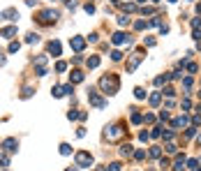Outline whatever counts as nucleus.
<instances>
[{
    "label": "nucleus",
    "mask_w": 201,
    "mask_h": 171,
    "mask_svg": "<svg viewBox=\"0 0 201 171\" xmlns=\"http://www.w3.org/2000/svg\"><path fill=\"white\" fill-rule=\"evenodd\" d=\"M2 148H5L7 153H14V150H16V139H5V141H2Z\"/></svg>",
    "instance_id": "obj_7"
},
{
    "label": "nucleus",
    "mask_w": 201,
    "mask_h": 171,
    "mask_svg": "<svg viewBox=\"0 0 201 171\" xmlns=\"http://www.w3.org/2000/svg\"><path fill=\"white\" fill-rule=\"evenodd\" d=\"M192 171H201V169H192Z\"/></svg>",
    "instance_id": "obj_46"
},
{
    "label": "nucleus",
    "mask_w": 201,
    "mask_h": 171,
    "mask_svg": "<svg viewBox=\"0 0 201 171\" xmlns=\"http://www.w3.org/2000/svg\"><path fill=\"white\" fill-rule=\"evenodd\" d=\"M171 139H173V132H169V130H167V132H164V141H171Z\"/></svg>",
    "instance_id": "obj_39"
},
{
    "label": "nucleus",
    "mask_w": 201,
    "mask_h": 171,
    "mask_svg": "<svg viewBox=\"0 0 201 171\" xmlns=\"http://www.w3.org/2000/svg\"><path fill=\"white\" fill-rule=\"evenodd\" d=\"M35 65L37 67H46V56H37L35 58Z\"/></svg>",
    "instance_id": "obj_19"
},
{
    "label": "nucleus",
    "mask_w": 201,
    "mask_h": 171,
    "mask_svg": "<svg viewBox=\"0 0 201 171\" xmlns=\"http://www.w3.org/2000/svg\"><path fill=\"white\" fill-rule=\"evenodd\" d=\"M180 106H183V109H185V111H187V109H190V106H192V104H190V100H183V104H180Z\"/></svg>",
    "instance_id": "obj_41"
},
{
    "label": "nucleus",
    "mask_w": 201,
    "mask_h": 171,
    "mask_svg": "<svg viewBox=\"0 0 201 171\" xmlns=\"http://www.w3.org/2000/svg\"><path fill=\"white\" fill-rule=\"evenodd\" d=\"M26 42H28V44H37V42H39V35H37V33H30L28 37H26Z\"/></svg>",
    "instance_id": "obj_18"
},
{
    "label": "nucleus",
    "mask_w": 201,
    "mask_h": 171,
    "mask_svg": "<svg viewBox=\"0 0 201 171\" xmlns=\"http://www.w3.org/2000/svg\"><path fill=\"white\" fill-rule=\"evenodd\" d=\"M111 58H113V60H116V63H118V60H120V58H123V53H120V51H113V53H111Z\"/></svg>",
    "instance_id": "obj_34"
},
{
    "label": "nucleus",
    "mask_w": 201,
    "mask_h": 171,
    "mask_svg": "<svg viewBox=\"0 0 201 171\" xmlns=\"http://www.w3.org/2000/svg\"><path fill=\"white\" fill-rule=\"evenodd\" d=\"M60 88H63V95H72V93H74L72 86H60Z\"/></svg>",
    "instance_id": "obj_26"
},
{
    "label": "nucleus",
    "mask_w": 201,
    "mask_h": 171,
    "mask_svg": "<svg viewBox=\"0 0 201 171\" xmlns=\"http://www.w3.org/2000/svg\"><path fill=\"white\" fill-rule=\"evenodd\" d=\"M162 95H167V97H173V95H176V90L169 86V88H164V93H162Z\"/></svg>",
    "instance_id": "obj_27"
},
{
    "label": "nucleus",
    "mask_w": 201,
    "mask_h": 171,
    "mask_svg": "<svg viewBox=\"0 0 201 171\" xmlns=\"http://www.w3.org/2000/svg\"><path fill=\"white\" fill-rule=\"evenodd\" d=\"M141 120H143V116H141V113H132V123H134V125H139Z\"/></svg>",
    "instance_id": "obj_25"
},
{
    "label": "nucleus",
    "mask_w": 201,
    "mask_h": 171,
    "mask_svg": "<svg viewBox=\"0 0 201 171\" xmlns=\"http://www.w3.org/2000/svg\"><path fill=\"white\" fill-rule=\"evenodd\" d=\"M111 42H113V44H125V42H130V39H127L123 33H116L113 37H111Z\"/></svg>",
    "instance_id": "obj_11"
},
{
    "label": "nucleus",
    "mask_w": 201,
    "mask_h": 171,
    "mask_svg": "<svg viewBox=\"0 0 201 171\" xmlns=\"http://www.w3.org/2000/svg\"><path fill=\"white\" fill-rule=\"evenodd\" d=\"M72 81H74V83H81V81H83V74H81L79 69H74V72H72Z\"/></svg>",
    "instance_id": "obj_16"
},
{
    "label": "nucleus",
    "mask_w": 201,
    "mask_h": 171,
    "mask_svg": "<svg viewBox=\"0 0 201 171\" xmlns=\"http://www.w3.org/2000/svg\"><path fill=\"white\" fill-rule=\"evenodd\" d=\"M134 157H136V160H143V157H146V153H143V150H136V153H134Z\"/></svg>",
    "instance_id": "obj_36"
},
{
    "label": "nucleus",
    "mask_w": 201,
    "mask_h": 171,
    "mask_svg": "<svg viewBox=\"0 0 201 171\" xmlns=\"http://www.w3.org/2000/svg\"><path fill=\"white\" fill-rule=\"evenodd\" d=\"M100 88L104 90V93H106V95H113V93H118V76H102Z\"/></svg>",
    "instance_id": "obj_1"
},
{
    "label": "nucleus",
    "mask_w": 201,
    "mask_h": 171,
    "mask_svg": "<svg viewBox=\"0 0 201 171\" xmlns=\"http://www.w3.org/2000/svg\"><path fill=\"white\" fill-rule=\"evenodd\" d=\"M49 51H51L53 56H60V42H51V44H49Z\"/></svg>",
    "instance_id": "obj_12"
},
{
    "label": "nucleus",
    "mask_w": 201,
    "mask_h": 171,
    "mask_svg": "<svg viewBox=\"0 0 201 171\" xmlns=\"http://www.w3.org/2000/svg\"><path fill=\"white\" fill-rule=\"evenodd\" d=\"M2 65H5V56L0 53V67H2Z\"/></svg>",
    "instance_id": "obj_42"
},
{
    "label": "nucleus",
    "mask_w": 201,
    "mask_h": 171,
    "mask_svg": "<svg viewBox=\"0 0 201 171\" xmlns=\"http://www.w3.org/2000/svg\"><path fill=\"white\" fill-rule=\"evenodd\" d=\"M97 65H100V58H97V56H93V58H88V67H90V69H95Z\"/></svg>",
    "instance_id": "obj_20"
},
{
    "label": "nucleus",
    "mask_w": 201,
    "mask_h": 171,
    "mask_svg": "<svg viewBox=\"0 0 201 171\" xmlns=\"http://www.w3.org/2000/svg\"><path fill=\"white\" fill-rule=\"evenodd\" d=\"M153 2H160V0H153Z\"/></svg>",
    "instance_id": "obj_48"
},
{
    "label": "nucleus",
    "mask_w": 201,
    "mask_h": 171,
    "mask_svg": "<svg viewBox=\"0 0 201 171\" xmlns=\"http://www.w3.org/2000/svg\"><path fill=\"white\" fill-rule=\"evenodd\" d=\"M88 100H90V104H93V106H104V100H100V95H97V93H93V90H90Z\"/></svg>",
    "instance_id": "obj_9"
},
{
    "label": "nucleus",
    "mask_w": 201,
    "mask_h": 171,
    "mask_svg": "<svg viewBox=\"0 0 201 171\" xmlns=\"http://www.w3.org/2000/svg\"><path fill=\"white\" fill-rule=\"evenodd\" d=\"M190 120H187V116H180V118H176L173 120V127H183V125H187Z\"/></svg>",
    "instance_id": "obj_13"
},
{
    "label": "nucleus",
    "mask_w": 201,
    "mask_h": 171,
    "mask_svg": "<svg viewBox=\"0 0 201 171\" xmlns=\"http://www.w3.org/2000/svg\"><path fill=\"white\" fill-rule=\"evenodd\" d=\"M132 153H134V148H132V146H130V143H125V146L120 148V155H125V157H130Z\"/></svg>",
    "instance_id": "obj_14"
},
{
    "label": "nucleus",
    "mask_w": 201,
    "mask_h": 171,
    "mask_svg": "<svg viewBox=\"0 0 201 171\" xmlns=\"http://www.w3.org/2000/svg\"><path fill=\"white\" fill-rule=\"evenodd\" d=\"M0 35H2V37H7V39H12V37L16 35V28H14V26H7V28H2V30H0Z\"/></svg>",
    "instance_id": "obj_10"
},
{
    "label": "nucleus",
    "mask_w": 201,
    "mask_h": 171,
    "mask_svg": "<svg viewBox=\"0 0 201 171\" xmlns=\"http://www.w3.org/2000/svg\"><path fill=\"white\" fill-rule=\"evenodd\" d=\"M176 150H178V146H176L173 141H167V153L169 155H176Z\"/></svg>",
    "instance_id": "obj_17"
},
{
    "label": "nucleus",
    "mask_w": 201,
    "mask_h": 171,
    "mask_svg": "<svg viewBox=\"0 0 201 171\" xmlns=\"http://www.w3.org/2000/svg\"><path fill=\"white\" fill-rule=\"evenodd\" d=\"M150 155H153V157H162V148L153 146V148H150Z\"/></svg>",
    "instance_id": "obj_21"
},
{
    "label": "nucleus",
    "mask_w": 201,
    "mask_h": 171,
    "mask_svg": "<svg viewBox=\"0 0 201 171\" xmlns=\"http://www.w3.org/2000/svg\"><path fill=\"white\" fill-rule=\"evenodd\" d=\"M160 102H162V93H153V95H150V104H153V106H157Z\"/></svg>",
    "instance_id": "obj_15"
},
{
    "label": "nucleus",
    "mask_w": 201,
    "mask_h": 171,
    "mask_svg": "<svg viewBox=\"0 0 201 171\" xmlns=\"http://www.w3.org/2000/svg\"><path fill=\"white\" fill-rule=\"evenodd\" d=\"M118 23H120V26H127V23H130V19H127V16H120V19H118Z\"/></svg>",
    "instance_id": "obj_35"
},
{
    "label": "nucleus",
    "mask_w": 201,
    "mask_h": 171,
    "mask_svg": "<svg viewBox=\"0 0 201 171\" xmlns=\"http://www.w3.org/2000/svg\"><path fill=\"white\" fill-rule=\"evenodd\" d=\"M56 69H58V72H65L67 65H65V63H58V65H56Z\"/></svg>",
    "instance_id": "obj_38"
},
{
    "label": "nucleus",
    "mask_w": 201,
    "mask_h": 171,
    "mask_svg": "<svg viewBox=\"0 0 201 171\" xmlns=\"http://www.w3.org/2000/svg\"><path fill=\"white\" fill-rule=\"evenodd\" d=\"M109 171H120V162H113V164H109Z\"/></svg>",
    "instance_id": "obj_32"
},
{
    "label": "nucleus",
    "mask_w": 201,
    "mask_h": 171,
    "mask_svg": "<svg viewBox=\"0 0 201 171\" xmlns=\"http://www.w3.org/2000/svg\"><path fill=\"white\" fill-rule=\"evenodd\" d=\"M199 109H201V106H199Z\"/></svg>",
    "instance_id": "obj_50"
},
{
    "label": "nucleus",
    "mask_w": 201,
    "mask_h": 171,
    "mask_svg": "<svg viewBox=\"0 0 201 171\" xmlns=\"http://www.w3.org/2000/svg\"><path fill=\"white\" fill-rule=\"evenodd\" d=\"M173 171H185V155H178L173 162Z\"/></svg>",
    "instance_id": "obj_8"
},
{
    "label": "nucleus",
    "mask_w": 201,
    "mask_h": 171,
    "mask_svg": "<svg viewBox=\"0 0 201 171\" xmlns=\"http://www.w3.org/2000/svg\"><path fill=\"white\" fill-rule=\"evenodd\" d=\"M69 46H72L74 51H83V46H86V39H83V37H72V39H69Z\"/></svg>",
    "instance_id": "obj_4"
},
{
    "label": "nucleus",
    "mask_w": 201,
    "mask_h": 171,
    "mask_svg": "<svg viewBox=\"0 0 201 171\" xmlns=\"http://www.w3.org/2000/svg\"><path fill=\"white\" fill-rule=\"evenodd\" d=\"M16 51H19V42H12L9 44V53H16Z\"/></svg>",
    "instance_id": "obj_29"
},
{
    "label": "nucleus",
    "mask_w": 201,
    "mask_h": 171,
    "mask_svg": "<svg viewBox=\"0 0 201 171\" xmlns=\"http://www.w3.org/2000/svg\"><path fill=\"white\" fill-rule=\"evenodd\" d=\"M160 134H162V132H160V127H155V130L150 132V137H153V139H157V137H160Z\"/></svg>",
    "instance_id": "obj_37"
},
{
    "label": "nucleus",
    "mask_w": 201,
    "mask_h": 171,
    "mask_svg": "<svg viewBox=\"0 0 201 171\" xmlns=\"http://www.w3.org/2000/svg\"><path fill=\"white\" fill-rule=\"evenodd\" d=\"M60 153H63V155H69V153H72V148H69L67 143H63V146H60Z\"/></svg>",
    "instance_id": "obj_28"
},
{
    "label": "nucleus",
    "mask_w": 201,
    "mask_h": 171,
    "mask_svg": "<svg viewBox=\"0 0 201 171\" xmlns=\"http://www.w3.org/2000/svg\"><path fill=\"white\" fill-rule=\"evenodd\" d=\"M9 164V157L7 155H0V167H7Z\"/></svg>",
    "instance_id": "obj_31"
},
{
    "label": "nucleus",
    "mask_w": 201,
    "mask_h": 171,
    "mask_svg": "<svg viewBox=\"0 0 201 171\" xmlns=\"http://www.w3.org/2000/svg\"><path fill=\"white\" fill-rule=\"evenodd\" d=\"M197 143H199V146H201V134H199V137H197Z\"/></svg>",
    "instance_id": "obj_44"
},
{
    "label": "nucleus",
    "mask_w": 201,
    "mask_h": 171,
    "mask_svg": "<svg viewBox=\"0 0 201 171\" xmlns=\"http://www.w3.org/2000/svg\"><path fill=\"white\" fill-rule=\"evenodd\" d=\"M169 2H178V0H169Z\"/></svg>",
    "instance_id": "obj_45"
},
{
    "label": "nucleus",
    "mask_w": 201,
    "mask_h": 171,
    "mask_svg": "<svg viewBox=\"0 0 201 171\" xmlns=\"http://www.w3.org/2000/svg\"><path fill=\"white\" fill-rule=\"evenodd\" d=\"M90 164H93V155H90V153H86V150H79V153H76V167L88 169Z\"/></svg>",
    "instance_id": "obj_2"
},
{
    "label": "nucleus",
    "mask_w": 201,
    "mask_h": 171,
    "mask_svg": "<svg viewBox=\"0 0 201 171\" xmlns=\"http://www.w3.org/2000/svg\"><path fill=\"white\" fill-rule=\"evenodd\" d=\"M0 19H5V21H16V19H19V12H16V9H5V12H0Z\"/></svg>",
    "instance_id": "obj_6"
},
{
    "label": "nucleus",
    "mask_w": 201,
    "mask_h": 171,
    "mask_svg": "<svg viewBox=\"0 0 201 171\" xmlns=\"http://www.w3.org/2000/svg\"><path fill=\"white\" fill-rule=\"evenodd\" d=\"M139 2H146V0H139Z\"/></svg>",
    "instance_id": "obj_47"
},
{
    "label": "nucleus",
    "mask_w": 201,
    "mask_h": 171,
    "mask_svg": "<svg viewBox=\"0 0 201 171\" xmlns=\"http://www.w3.org/2000/svg\"><path fill=\"white\" fill-rule=\"evenodd\" d=\"M201 26V19H192V28H199Z\"/></svg>",
    "instance_id": "obj_40"
},
{
    "label": "nucleus",
    "mask_w": 201,
    "mask_h": 171,
    "mask_svg": "<svg viewBox=\"0 0 201 171\" xmlns=\"http://www.w3.org/2000/svg\"><path fill=\"white\" fill-rule=\"evenodd\" d=\"M134 95H136V100H143V97H146V90H143V88H136Z\"/></svg>",
    "instance_id": "obj_24"
},
{
    "label": "nucleus",
    "mask_w": 201,
    "mask_h": 171,
    "mask_svg": "<svg viewBox=\"0 0 201 171\" xmlns=\"http://www.w3.org/2000/svg\"><path fill=\"white\" fill-rule=\"evenodd\" d=\"M51 93H53V97H63V88H60V86H58V88H53Z\"/></svg>",
    "instance_id": "obj_30"
},
{
    "label": "nucleus",
    "mask_w": 201,
    "mask_h": 171,
    "mask_svg": "<svg viewBox=\"0 0 201 171\" xmlns=\"http://www.w3.org/2000/svg\"><path fill=\"white\" fill-rule=\"evenodd\" d=\"M118 5H120L125 12H134V9H136V5H134V2H130V5H123V2H118Z\"/></svg>",
    "instance_id": "obj_23"
},
{
    "label": "nucleus",
    "mask_w": 201,
    "mask_h": 171,
    "mask_svg": "<svg viewBox=\"0 0 201 171\" xmlns=\"http://www.w3.org/2000/svg\"><path fill=\"white\" fill-rule=\"evenodd\" d=\"M65 171H72V169H65Z\"/></svg>",
    "instance_id": "obj_49"
},
{
    "label": "nucleus",
    "mask_w": 201,
    "mask_h": 171,
    "mask_svg": "<svg viewBox=\"0 0 201 171\" xmlns=\"http://www.w3.org/2000/svg\"><path fill=\"white\" fill-rule=\"evenodd\" d=\"M169 81V74H164V76H157L155 79V86H162V83H167Z\"/></svg>",
    "instance_id": "obj_22"
},
{
    "label": "nucleus",
    "mask_w": 201,
    "mask_h": 171,
    "mask_svg": "<svg viewBox=\"0 0 201 171\" xmlns=\"http://www.w3.org/2000/svg\"><path fill=\"white\" fill-rule=\"evenodd\" d=\"M106 137H109V139H120V137H123V127H120V125L109 127V130H106Z\"/></svg>",
    "instance_id": "obj_5"
},
{
    "label": "nucleus",
    "mask_w": 201,
    "mask_h": 171,
    "mask_svg": "<svg viewBox=\"0 0 201 171\" xmlns=\"http://www.w3.org/2000/svg\"><path fill=\"white\" fill-rule=\"evenodd\" d=\"M56 19H58V12H53V9H46V12L39 14V21H42V23H51V21H56Z\"/></svg>",
    "instance_id": "obj_3"
},
{
    "label": "nucleus",
    "mask_w": 201,
    "mask_h": 171,
    "mask_svg": "<svg viewBox=\"0 0 201 171\" xmlns=\"http://www.w3.org/2000/svg\"><path fill=\"white\" fill-rule=\"evenodd\" d=\"M134 28H136V30H143V28H146V21H136Z\"/></svg>",
    "instance_id": "obj_33"
},
{
    "label": "nucleus",
    "mask_w": 201,
    "mask_h": 171,
    "mask_svg": "<svg viewBox=\"0 0 201 171\" xmlns=\"http://www.w3.org/2000/svg\"><path fill=\"white\" fill-rule=\"evenodd\" d=\"M197 12H199V14H201V2H199V5H197Z\"/></svg>",
    "instance_id": "obj_43"
}]
</instances>
